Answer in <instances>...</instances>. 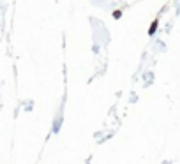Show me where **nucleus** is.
Segmentation results:
<instances>
[{
	"label": "nucleus",
	"instance_id": "2",
	"mask_svg": "<svg viewBox=\"0 0 180 164\" xmlns=\"http://www.w3.org/2000/svg\"><path fill=\"white\" fill-rule=\"evenodd\" d=\"M113 16H115V18H117V20H118V18H120V16H122V12H120V11H115V14H113Z\"/></svg>",
	"mask_w": 180,
	"mask_h": 164
},
{
	"label": "nucleus",
	"instance_id": "1",
	"mask_svg": "<svg viewBox=\"0 0 180 164\" xmlns=\"http://www.w3.org/2000/svg\"><path fill=\"white\" fill-rule=\"evenodd\" d=\"M155 28H157V20H154L152 21V27H150V30H148V35H152V34L155 32Z\"/></svg>",
	"mask_w": 180,
	"mask_h": 164
}]
</instances>
